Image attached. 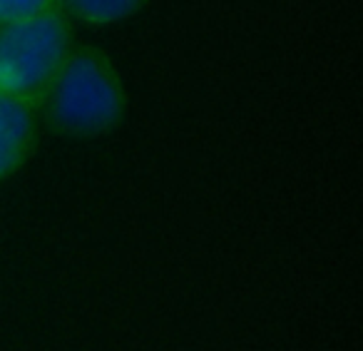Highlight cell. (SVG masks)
I'll return each instance as SVG.
<instances>
[{"label": "cell", "instance_id": "3", "mask_svg": "<svg viewBox=\"0 0 363 351\" xmlns=\"http://www.w3.org/2000/svg\"><path fill=\"white\" fill-rule=\"evenodd\" d=\"M30 137V112L21 97L0 92V175L23 157Z\"/></svg>", "mask_w": 363, "mask_h": 351}, {"label": "cell", "instance_id": "4", "mask_svg": "<svg viewBox=\"0 0 363 351\" xmlns=\"http://www.w3.org/2000/svg\"><path fill=\"white\" fill-rule=\"evenodd\" d=\"M132 8H135V3H130V0H95V3H77L75 11L95 23H110L127 16Z\"/></svg>", "mask_w": 363, "mask_h": 351}, {"label": "cell", "instance_id": "1", "mask_svg": "<svg viewBox=\"0 0 363 351\" xmlns=\"http://www.w3.org/2000/svg\"><path fill=\"white\" fill-rule=\"evenodd\" d=\"M67 55V23L55 6L0 26V92L21 97L57 75Z\"/></svg>", "mask_w": 363, "mask_h": 351}, {"label": "cell", "instance_id": "2", "mask_svg": "<svg viewBox=\"0 0 363 351\" xmlns=\"http://www.w3.org/2000/svg\"><path fill=\"white\" fill-rule=\"evenodd\" d=\"M120 87L110 68L92 53H80L62 63L52 87V115L62 127L92 132L120 115Z\"/></svg>", "mask_w": 363, "mask_h": 351}, {"label": "cell", "instance_id": "5", "mask_svg": "<svg viewBox=\"0 0 363 351\" xmlns=\"http://www.w3.org/2000/svg\"><path fill=\"white\" fill-rule=\"evenodd\" d=\"M45 6L48 3H40V0H0V26L33 16Z\"/></svg>", "mask_w": 363, "mask_h": 351}]
</instances>
